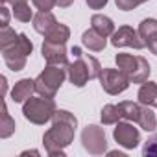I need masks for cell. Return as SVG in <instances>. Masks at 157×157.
Here are the masks:
<instances>
[{"label":"cell","mask_w":157,"mask_h":157,"mask_svg":"<svg viewBox=\"0 0 157 157\" xmlns=\"http://www.w3.org/2000/svg\"><path fill=\"white\" fill-rule=\"evenodd\" d=\"M78 126V118L65 109H56L52 117V128L44 133L43 142L48 155L65 157V148L74 140V131Z\"/></svg>","instance_id":"cell-1"},{"label":"cell","mask_w":157,"mask_h":157,"mask_svg":"<svg viewBox=\"0 0 157 157\" xmlns=\"http://www.w3.org/2000/svg\"><path fill=\"white\" fill-rule=\"evenodd\" d=\"M67 74L68 72L63 68V65H48V67H44V70L35 78V93L44 96V98H54L57 89L65 82Z\"/></svg>","instance_id":"cell-2"},{"label":"cell","mask_w":157,"mask_h":157,"mask_svg":"<svg viewBox=\"0 0 157 157\" xmlns=\"http://www.w3.org/2000/svg\"><path fill=\"white\" fill-rule=\"evenodd\" d=\"M118 68L128 76L131 83H144L150 76V63L142 56H131V54H117L115 57Z\"/></svg>","instance_id":"cell-3"},{"label":"cell","mask_w":157,"mask_h":157,"mask_svg":"<svg viewBox=\"0 0 157 157\" xmlns=\"http://www.w3.org/2000/svg\"><path fill=\"white\" fill-rule=\"evenodd\" d=\"M56 113V104H54V98H33L30 96L24 105H22V115L26 120H30L32 124H37V126H43L46 124L48 120H52Z\"/></svg>","instance_id":"cell-4"},{"label":"cell","mask_w":157,"mask_h":157,"mask_svg":"<svg viewBox=\"0 0 157 157\" xmlns=\"http://www.w3.org/2000/svg\"><path fill=\"white\" fill-rule=\"evenodd\" d=\"M32 50H33V44L28 39V35L26 33H19L15 43H11L10 46L2 48V56H4L6 65L13 72H19V70H22L26 67V57L32 54Z\"/></svg>","instance_id":"cell-5"},{"label":"cell","mask_w":157,"mask_h":157,"mask_svg":"<svg viewBox=\"0 0 157 157\" xmlns=\"http://www.w3.org/2000/svg\"><path fill=\"white\" fill-rule=\"evenodd\" d=\"M82 142L83 148L91 153V155H104L107 151V140H105V133L104 128L100 126H85L82 131Z\"/></svg>","instance_id":"cell-6"},{"label":"cell","mask_w":157,"mask_h":157,"mask_svg":"<svg viewBox=\"0 0 157 157\" xmlns=\"http://www.w3.org/2000/svg\"><path fill=\"white\" fill-rule=\"evenodd\" d=\"M72 54H74L76 59H74L72 63H68V68H67L68 80H70V83L76 85V87H83V85L91 80V72H89L87 61H85L83 52H82L80 46H74V48H72Z\"/></svg>","instance_id":"cell-7"},{"label":"cell","mask_w":157,"mask_h":157,"mask_svg":"<svg viewBox=\"0 0 157 157\" xmlns=\"http://www.w3.org/2000/svg\"><path fill=\"white\" fill-rule=\"evenodd\" d=\"M100 83H102V89L107 93V94H120L124 93L128 87H129V80L128 76L118 68H104L102 74H100Z\"/></svg>","instance_id":"cell-8"},{"label":"cell","mask_w":157,"mask_h":157,"mask_svg":"<svg viewBox=\"0 0 157 157\" xmlns=\"http://www.w3.org/2000/svg\"><path fill=\"white\" fill-rule=\"evenodd\" d=\"M111 44L117 46V48H122V46H131L135 50H140L144 48V41L140 39L139 32H135L131 26H120L118 30H115V33L111 35Z\"/></svg>","instance_id":"cell-9"},{"label":"cell","mask_w":157,"mask_h":157,"mask_svg":"<svg viewBox=\"0 0 157 157\" xmlns=\"http://www.w3.org/2000/svg\"><path fill=\"white\" fill-rule=\"evenodd\" d=\"M113 137H115V140H117L120 146H124V148H128V150L137 148L139 142H140L139 129L133 128L129 122H117V128L113 129Z\"/></svg>","instance_id":"cell-10"},{"label":"cell","mask_w":157,"mask_h":157,"mask_svg":"<svg viewBox=\"0 0 157 157\" xmlns=\"http://www.w3.org/2000/svg\"><path fill=\"white\" fill-rule=\"evenodd\" d=\"M43 57L46 59L48 65H67L65 43H52V41L44 39V43H43Z\"/></svg>","instance_id":"cell-11"},{"label":"cell","mask_w":157,"mask_h":157,"mask_svg":"<svg viewBox=\"0 0 157 157\" xmlns=\"http://www.w3.org/2000/svg\"><path fill=\"white\" fill-rule=\"evenodd\" d=\"M33 93H35V80L24 78V80H21V82L15 83V87L11 91V100L15 104H24Z\"/></svg>","instance_id":"cell-12"},{"label":"cell","mask_w":157,"mask_h":157,"mask_svg":"<svg viewBox=\"0 0 157 157\" xmlns=\"http://www.w3.org/2000/svg\"><path fill=\"white\" fill-rule=\"evenodd\" d=\"M105 39H107V37H104L102 33H98L94 28L83 32V35H82V43H83V46L89 48V50H93V52H102V50L105 48V44H107Z\"/></svg>","instance_id":"cell-13"},{"label":"cell","mask_w":157,"mask_h":157,"mask_svg":"<svg viewBox=\"0 0 157 157\" xmlns=\"http://www.w3.org/2000/svg\"><path fill=\"white\" fill-rule=\"evenodd\" d=\"M56 24H57V21H56V17H54L52 11H39V13L33 17V28H35L37 33L46 35Z\"/></svg>","instance_id":"cell-14"},{"label":"cell","mask_w":157,"mask_h":157,"mask_svg":"<svg viewBox=\"0 0 157 157\" xmlns=\"http://www.w3.org/2000/svg\"><path fill=\"white\" fill-rule=\"evenodd\" d=\"M139 102L142 105H150V107H157V83L153 82H144L139 89Z\"/></svg>","instance_id":"cell-15"},{"label":"cell","mask_w":157,"mask_h":157,"mask_svg":"<svg viewBox=\"0 0 157 157\" xmlns=\"http://www.w3.org/2000/svg\"><path fill=\"white\" fill-rule=\"evenodd\" d=\"M91 24H93V28H94L98 33H102L104 37H109V35L115 33V24H113V21H111L109 17H105V15H100V13L93 15Z\"/></svg>","instance_id":"cell-16"},{"label":"cell","mask_w":157,"mask_h":157,"mask_svg":"<svg viewBox=\"0 0 157 157\" xmlns=\"http://www.w3.org/2000/svg\"><path fill=\"white\" fill-rule=\"evenodd\" d=\"M139 126H140L144 131H153V129H155L157 120H155V115H153V111L150 109V105H140Z\"/></svg>","instance_id":"cell-17"},{"label":"cell","mask_w":157,"mask_h":157,"mask_svg":"<svg viewBox=\"0 0 157 157\" xmlns=\"http://www.w3.org/2000/svg\"><path fill=\"white\" fill-rule=\"evenodd\" d=\"M44 39H46V41H52V43H67V41L70 39V30H68V26H65V24H56V26L44 35Z\"/></svg>","instance_id":"cell-18"},{"label":"cell","mask_w":157,"mask_h":157,"mask_svg":"<svg viewBox=\"0 0 157 157\" xmlns=\"http://www.w3.org/2000/svg\"><path fill=\"white\" fill-rule=\"evenodd\" d=\"M118 109L122 113V118L126 120H131V122H139V115H140V105L135 104V102H120L118 104Z\"/></svg>","instance_id":"cell-19"},{"label":"cell","mask_w":157,"mask_h":157,"mask_svg":"<svg viewBox=\"0 0 157 157\" xmlns=\"http://www.w3.org/2000/svg\"><path fill=\"white\" fill-rule=\"evenodd\" d=\"M120 118H122V113H120L118 105H115V104L104 105V109H102V122L105 126L107 124H117V122H120Z\"/></svg>","instance_id":"cell-20"},{"label":"cell","mask_w":157,"mask_h":157,"mask_svg":"<svg viewBox=\"0 0 157 157\" xmlns=\"http://www.w3.org/2000/svg\"><path fill=\"white\" fill-rule=\"evenodd\" d=\"M13 131H15V120L10 117L8 107H6V104H4V105H2V124H0V137H2V139H8Z\"/></svg>","instance_id":"cell-21"},{"label":"cell","mask_w":157,"mask_h":157,"mask_svg":"<svg viewBox=\"0 0 157 157\" xmlns=\"http://www.w3.org/2000/svg\"><path fill=\"white\" fill-rule=\"evenodd\" d=\"M13 17L17 19V21H21V22H30V21H33V11L30 10V6H28V2H24V4H17V6H13Z\"/></svg>","instance_id":"cell-22"},{"label":"cell","mask_w":157,"mask_h":157,"mask_svg":"<svg viewBox=\"0 0 157 157\" xmlns=\"http://www.w3.org/2000/svg\"><path fill=\"white\" fill-rule=\"evenodd\" d=\"M153 33H157V21L155 19H144L139 26V35L142 41H146L148 37H151ZM146 44V43H144Z\"/></svg>","instance_id":"cell-23"},{"label":"cell","mask_w":157,"mask_h":157,"mask_svg":"<svg viewBox=\"0 0 157 157\" xmlns=\"http://www.w3.org/2000/svg\"><path fill=\"white\" fill-rule=\"evenodd\" d=\"M19 37V33H15V30H11L10 26H2L0 30V48H6L11 43H15Z\"/></svg>","instance_id":"cell-24"},{"label":"cell","mask_w":157,"mask_h":157,"mask_svg":"<svg viewBox=\"0 0 157 157\" xmlns=\"http://www.w3.org/2000/svg\"><path fill=\"white\" fill-rule=\"evenodd\" d=\"M142 153H144V155H157V133L151 135V137L146 140V144H144V148H142Z\"/></svg>","instance_id":"cell-25"},{"label":"cell","mask_w":157,"mask_h":157,"mask_svg":"<svg viewBox=\"0 0 157 157\" xmlns=\"http://www.w3.org/2000/svg\"><path fill=\"white\" fill-rule=\"evenodd\" d=\"M115 2H117L118 10H122V11H129V10H135L137 6L144 4V0H115Z\"/></svg>","instance_id":"cell-26"},{"label":"cell","mask_w":157,"mask_h":157,"mask_svg":"<svg viewBox=\"0 0 157 157\" xmlns=\"http://www.w3.org/2000/svg\"><path fill=\"white\" fill-rule=\"evenodd\" d=\"M32 2L39 11H50L56 6V0H32Z\"/></svg>","instance_id":"cell-27"},{"label":"cell","mask_w":157,"mask_h":157,"mask_svg":"<svg viewBox=\"0 0 157 157\" xmlns=\"http://www.w3.org/2000/svg\"><path fill=\"white\" fill-rule=\"evenodd\" d=\"M144 43H146V46L150 48V52L157 56V33H153L151 37H148V39H146Z\"/></svg>","instance_id":"cell-28"},{"label":"cell","mask_w":157,"mask_h":157,"mask_svg":"<svg viewBox=\"0 0 157 157\" xmlns=\"http://www.w3.org/2000/svg\"><path fill=\"white\" fill-rule=\"evenodd\" d=\"M85 2H87V6L91 10H102L107 4V0H85Z\"/></svg>","instance_id":"cell-29"},{"label":"cell","mask_w":157,"mask_h":157,"mask_svg":"<svg viewBox=\"0 0 157 157\" xmlns=\"http://www.w3.org/2000/svg\"><path fill=\"white\" fill-rule=\"evenodd\" d=\"M0 15H2V26H10V13H8L6 6L0 8Z\"/></svg>","instance_id":"cell-30"},{"label":"cell","mask_w":157,"mask_h":157,"mask_svg":"<svg viewBox=\"0 0 157 157\" xmlns=\"http://www.w3.org/2000/svg\"><path fill=\"white\" fill-rule=\"evenodd\" d=\"M72 4H74V0H56V6H59V8H68Z\"/></svg>","instance_id":"cell-31"},{"label":"cell","mask_w":157,"mask_h":157,"mask_svg":"<svg viewBox=\"0 0 157 157\" xmlns=\"http://www.w3.org/2000/svg\"><path fill=\"white\" fill-rule=\"evenodd\" d=\"M11 4V6H17V4H24V2H28V0H2V4Z\"/></svg>","instance_id":"cell-32"},{"label":"cell","mask_w":157,"mask_h":157,"mask_svg":"<svg viewBox=\"0 0 157 157\" xmlns=\"http://www.w3.org/2000/svg\"><path fill=\"white\" fill-rule=\"evenodd\" d=\"M144 2H148V0H144Z\"/></svg>","instance_id":"cell-33"}]
</instances>
